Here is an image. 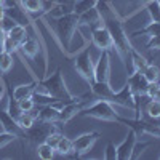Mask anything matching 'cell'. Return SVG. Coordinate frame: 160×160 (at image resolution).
<instances>
[{"instance_id": "15", "label": "cell", "mask_w": 160, "mask_h": 160, "mask_svg": "<svg viewBox=\"0 0 160 160\" xmlns=\"http://www.w3.org/2000/svg\"><path fill=\"white\" fill-rule=\"evenodd\" d=\"M98 24H102V18H101V13L96 8H91L85 13H82V15H78V28H83V26H87V28H95V26Z\"/></svg>"}, {"instance_id": "4", "label": "cell", "mask_w": 160, "mask_h": 160, "mask_svg": "<svg viewBox=\"0 0 160 160\" xmlns=\"http://www.w3.org/2000/svg\"><path fill=\"white\" fill-rule=\"evenodd\" d=\"M80 115L104 120V122H117V123H118V118H120L118 112L114 108V104L106 101V99H98L91 106H88V108H83L80 111Z\"/></svg>"}, {"instance_id": "24", "label": "cell", "mask_w": 160, "mask_h": 160, "mask_svg": "<svg viewBox=\"0 0 160 160\" xmlns=\"http://www.w3.org/2000/svg\"><path fill=\"white\" fill-rule=\"evenodd\" d=\"M141 72L144 74L146 78H148L149 83L158 82V78H160V69H158V66H155L154 62H148V64H146L144 68L141 69Z\"/></svg>"}, {"instance_id": "20", "label": "cell", "mask_w": 160, "mask_h": 160, "mask_svg": "<svg viewBox=\"0 0 160 160\" xmlns=\"http://www.w3.org/2000/svg\"><path fill=\"white\" fill-rule=\"evenodd\" d=\"M7 35L13 40V42H16L18 45H21V42L29 35V32H28V29H26L24 26H21V24H13L11 28L7 31Z\"/></svg>"}, {"instance_id": "22", "label": "cell", "mask_w": 160, "mask_h": 160, "mask_svg": "<svg viewBox=\"0 0 160 160\" xmlns=\"http://www.w3.org/2000/svg\"><path fill=\"white\" fill-rule=\"evenodd\" d=\"M157 34H160V22L149 21L142 29L135 31L133 34H130V38H131V37H138V35H149V37H152V35H157Z\"/></svg>"}, {"instance_id": "29", "label": "cell", "mask_w": 160, "mask_h": 160, "mask_svg": "<svg viewBox=\"0 0 160 160\" xmlns=\"http://www.w3.org/2000/svg\"><path fill=\"white\" fill-rule=\"evenodd\" d=\"M146 114H148V117L157 120L160 117V101L151 99L148 104H146Z\"/></svg>"}, {"instance_id": "7", "label": "cell", "mask_w": 160, "mask_h": 160, "mask_svg": "<svg viewBox=\"0 0 160 160\" xmlns=\"http://www.w3.org/2000/svg\"><path fill=\"white\" fill-rule=\"evenodd\" d=\"M93 80L96 82H111V51L102 50L95 62Z\"/></svg>"}, {"instance_id": "17", "label": "cell", "mask_w": 160, "mask_h": 160, "mask_svg": "<svg viewBox=\"0 0 160 160\" xmlns=\"http://www.w3.org/2000/svg\"><path fill=\"white\" fill-rule=\"evenodd\" d=\"M59 109L58 106L55 104H45V106H38L37 109V120H43V122H56L58 120V114H59Z\"/></svg>"}, {"instance_id": "25", "label": "cell", "mask_w": 160, "mask_h": 160, "mask_svg": "<svg viewBox=\"0 0 160 160\" xmlns=\"http://www.w3.org/2000/svg\"><path fill=\"white\" fill-rule=\"evenodd\" d=\"M55 151H56L59 155H69V154H72V152H74V144H72V139H71V138H66V136L62 135V136H61V139H59V142L56 144Z\"/></svg>"}, {"instance_id": "16", "label": "cell", "mask_w": 160, "mask_h": 160, "mask_svg": "<svg viewBox=\"0 0 160 160\" xmlns=\"http://www.w3.org/2000/svg\"><path fill=\"white\" fill-rule=\"evenodd\" d=\"M40 40L34 35H28L19 45V51L22 53L24 56H28V58H35L38 55V51H40Z\"/></svg>"}, {"instance_id": "32", "label": "cell", "mask_w": 160, "mask_h": 160, "mask_svg": "<svg viewBox=\"0 0 160 160\" xmlns=\"http://www.w3.org/2000/svg\"><path fill=\"white\" fill-rule=\"evenodd\" d=\"M16 139L18 138L15 135H11V133H8V131H2V133H0V149L5 148V146H8L13 141H16Z\"/></svg>"}, {"instance_id": "8", "label": "cell", "mask_w": 160, "mask_h": 160, "mask_svg": "<svg viewBox=\"0 0 160 160\" xmlns=\"http://www.w3.org/2000/svg\"><path fill=\"white\" fill-rule=\"evenodd\" d=\"M90 40H91V43L95 45L96 48H99L101 51L102 50L111 51L114 48L112 37H111L108 28L104 26V22L102 24H98V26H95V28L90 29Z\"/></svg>"}, {"instance_id": "9", "label": "cell", "mask_w": 160, "mask_h": 160, "mask_svg": "<svg viewBox=\"0 0 160 160\" xmlns=\"http://www.w3.org/2000/svg\"><path fill=\"white\" fill-rule=\"evenodd\" d=\"M99 138L98 131H88V133H82L80 136H77L75 139H72L74 144V155L75 157H83L85 154H88L91 151V148L95 146L96 139Z\"/></svg>"}, {"instance_id": "10", "label": "cell", "mask_w": 160, "mask_h": 160, "mask_svg": "<svg viewBox=\"0 0 160 160\" xmlns=\"http://www.w3.org/2000/svg\"><path fill=\"white\" fill-rule=\"evenodd\" d=\"M139 135L133 130L128 128V133L125 135V139L117 146V160H130L133 155V151H135V146L138 142Z\"/></svg>"}, {"instance_id": "37", "label": "cell", "mask_w": 160, "mask_h": 160, "mask_svg": "<svg viewBox=\"0 0 160 160\" xmlns=\"http://www.w3.org/2000/svg\"><path fill=\"white\" fill-rule=\"evenodd\" d=\"M21 0H5V7L7 5H19Z\"/></svg>"}, {"instance_id": "23", "label": "cell", "mask_w": 160, "mask_h": 160, "mask_svg": "<svg viewBox=\"0 0 160 160\" xmlns=\"http://www.w3.org/2000/svg\"><path fill=\"white\" fill-rule=\"evenodd\" d=\"M142 7H144L146 11H148L151 21L160 22V5H158V0H148V2L142 3Z\"/></svg>"}, {"instance_id": "36", "label": "cell", "mask_w": 160, "mask_h": 160, "mask_svg": "<svg viewBox=\"0 0 160 160\" xmlns=\"http://www.w3.org/2000/svg\"><path fill=\"white\" fill-rule=\"evenodd\" d=\"M7 16V11H5V7L3 5H0V22H2Z\"/></svg>"}, {"instance_id": "18", "label": "cell", "mask_w": 160, "mask_h": 160, "mask_svg": "<svg viewBox=\"0 0 160 160\" xmlns=\"http://www.w3.org/2000/svg\"><path fill=\"white\" fill-rule=\"evenodd\" d=\"M34 90H35V80L31 83H22L13 88V96H15L16 101L26 99V98H32L34 95Z\"/></svg>"}, {"instance_id": "19", "label": "cell", "mask_w": 160, "mask_h": 160, "mask_svg": "<svg viewBox=\"0 0 160 160\" xmlns=\"http://www.w3.org/2000/svg\"><path fill=\"white\" fill-rule=\"evenodd\" d=\"M13 66H15V58H13V53L0 48V75L8 74Z\"/></svg>"}, {"instance_id": "30", "label": "cell", "mask_w": 160, "mask_h": 160, "mask_svg": "<svg viewBox=\"0 0 160 160\" xmlns=\"http://www.w3.org/2000/svg\"><path fill=\"white\" fill-rule=\"evenodd\" d=\"M18 104H19V109H21V112H32V111L37 108L32 98L21 99V101H18Z\"/></svg>"}, {"instance_id": "26", "label": "cell", "mask_w": 160, "mask_h": 160, "mask_svg": "<svg viewBox=\"0 0 160 160\" xmlns=\"http://www.w3.org/2000/svg\"><path fill=\"white\" fill-rule=\"evenodd\" d=\"M99 0H75L74 2V13L77 15H82V13L91 10V8H96Z\"/></svg>"}, {"instance_id": "3", "label": "cell", "mask_w": 160, "mask_h": 160, "mask_svg": "<svg viewBox=\"0 0 160 160\" xmlns=\"http://www.w3.org/2000/svg\"><path fill=\"white\" fill-rule=\"evenodd\" d=\"M78 29V15L74 11L66 13L56 18V26H55V40L58 42L59 48L62 53H66L68 56H72L71 45L72 38Z\"/></svg>"}, {"instance_id": "13", "label": "cell", "mask_w": 160, "mask_h": 160, "mask_svg": "<svg viewBox=\"0 0 160 160\" xmlns=\"http://www.w3.org/2000/svg\"><path fill=\"white\" fill-rule=\"evenodd\" d=\"M0 125L3 131H8L11 135H15L18 139H24V130L18 125L16 118L11 117L7 111H0Z\"/></svg>"}, {"instance_id": "33", "label": "cell", "mask_w": 160, "mask_h": 160, "mask_svg": "<svg viewBox=\"0 0 160 160\" xmlns=\"http://www.w3.org/2000/svg\"><path fill=\"white\" fill-rule=\"evenodd\" d=\"M146 47H148V50H160V34L149 37L148 45H146Z\"/></svg>"}, {"instance_id": "40", "label": "cell", "mask_w": 160, "mask_h": 160, "mask_svg": "<svg viewBox=\"0 0 160 160\" xmlns=\"http://www.w3.org/2000/svg\"><path fill=\"white\" fill-rule=\"evenodd\" d=\"M158 5H160V0H158Z\"/></svg>"}, {"instance_id": "28", "label": "cell", "mask_w": 160, "mask_h": 160, "mask_svg": "<svg viewBox=\"0 0 160 160\" xmlns=\"http://www.w3.org/2000/svg\"><path fill=\"white\" fill-rule=\"evenodd\" d=\"M35 120H37L35 114H32V112H22V114L16 118V122H18V125H19L22 130H28L29 127H32V125L35 123Z\"/></svg>"}, {"instance_id": "31", "label": "cell", "mask_w": 160, "mask_h": 160, "mask_svg": "<svg viewBox=\"0 0 160 160\" xmlns=\"http://www.w3.org/2000/svg\"><path fill=\"white\" fill-rule=\"evenodd\" d=\"M104 158L106 160H117V146L114 142H108L104 151Z\"/></svg>"}, {"instance_id": "39", "label": "cell", "mask_w": 160, "mask_h": 160, "mask_svg": "<svg viewBox=\"0 0 160 160\" xmlns=\"http://www.w3.org/2000/svg\"><path fill=\"white\" fill-rule=\"evenodd\" d=\"M0 5H3V7H5V0H0Z\"/></svg>"}, {"instance_id": "6", "label": "cell", "mask_w": 160, "mask_h": 160, "mask_svg": "<svg viewBox=\"0 0 160 160\" xmlns=\"http://www.w3.org/2000/svg\"><path fill=\"white\" fill-rule=\"evenodd\" d=\"M58 130L56 122H43V120H35V123L29 127L28 130H24V138L32 144H40L45 142L47 138L51 135L53 131Z\"/></svg>"}, {"instance_id": "14", "label": "cell", "mask_w": 160, "mask_h": 160, "mask_svg": "<svg viewBox=\"0 0 160 160\" xmlns=\"http://www.w3.org/2000/svg\"><path fill=\"white\" fill-rule=\"evenodd\" d=\"M90 93H91V96H95L98 99L109 101L114 96L115 90L111 87V82H96V80H93L90 83Z\"/></svg>"}, {"instance_id": "5", "label": "cell", "mask_w": 160, "mask_h": 160, "mask_svg": "<svg viewBox=\"0 0 160 160\" xmlns=\"http://www.w3.org/2000/svg\"><path fill=\"white\" fill-rule=\"evenodd\" d=\"M88 42V40H87ZM85 42V45L82 47L78 53H74V66L77 74L82 77L87 83L93 82V69H95V62L91 58V51H90V45Z\"/></svg>"}, {"instance_id": "11", "label": "cell", "mask_w": 160, "mask_h": 160, "mask_svg": "<svg viewBox=\"0 0 160 160\" xmlns=\"http://www.w3.org/2000/svg\"><path fill=\"white\" fill-rule=\"evenodd\" d=\"M85 108V102L83 101H72V102H66L61 106V109H59V114H58V120H56V123H68L71 122V120L80 114V111H82Z\"/></svg>"}, {"instance_id": "21", "label": "cell", "mask_w": 160, "mask_h": 160, "mask_svg": "<svg viewBox=\"0 0 160 160\" xmlns=\"http://www.w3.org/2000/svg\"><path fill=\"white\" fill-rule=\"evenodd\" d=\"M29 15L38 13V15H43V8H45V0H21L19 3Z\"/></svg>"}, {"instance_id": "34", "label": "cell", "mask_w": 160, "mask_h": 160, "mask_svg": "<svg viewBox=\"0 0 160 160\" xmlns=\"http://www.w3.org/2000/svg\"><path fill=\"white\" fill-rule=\"evenodd\" d=\"M61 136H62V135L59 133V130H56V131H53L51 135H50V136L47 138V142H48V144L51 146V148H56V144L59 142Z\"/></svg>"}, {"instance_id": "2", "label": "cell", "mask_w": 160, "mask_h": 160, "mask_svg": "<svg viewBox=\"0 0 160 160\" xmlns=\"http://www.w3.org/2000/svg\"><path fill=\"white\" fill-rule=\"evenodd\" d=\"M37 93H43V95H50L55 99H58L59 102L66 104V102H72V101H78L82 98L74 96L69 91L68 85L64 82V77L61 69H55V72H51L50 75H45L43 78L35 80V90Z\"/></svg>"}, {"instance_id": "35", "label": "cell", "mask_w": 160, "mask_h": 160, "mask_svg": "<svg viewBox=\"0 0 160 160\" xmlns=\"http://www.w3.org/2000/svg\"><path fill=\"white\" fill-rule=\"evenodd\" d=\"M5 37H7V31L2 28V24H0V48L3 47V40H5Z\"/></svg>"}, {"instance_id": "27", "label": "cell", "mask_w": 160, "mask_h": 160, "mask_svg": "<svg viewBox=\"0 0 160 160\" xmlns=\"http://www.w3.org/2000/svg\"><path fill=\"white\" fill-rule=\"evenodd\" d=\"M55 152H56L55 148H51L47 141L37 144V155H38V158H42V160H51L53 157H55Z\"/></svg>"}, {"instance_id": "12", "label": "cell", "mask_w": 160, "mask_h": 160, "mask_svg": "<svg viewBox=\"0 0 160 160\" xmlns=\"http://www.w3.org/2000/svg\"><path fill=\"white\" fill-rule=\"evenodd\" d=\"M127 83L131 87L133 93H135L136 96H146V90L149 87V82L141 71H138V69L131 71L127 77Z\"/></svg>"}, {"instance_id": "1", "label": "cell", "mask_w": 160, "mask_h": 160, "mask_svg": "<svg viewBox=\"0 0 160 160\" xmlns=\"http://www.w3.org/2000/svg\"><path fill=\"white\" fill-rule=\"evenodd\" d=\"M96 7L101 13L104 26L108 28V31L112 37V45L117 51V55L120 56L127 71L130 69V72H131V50L135 47L130 42V35L125 32L123 18L118 16V13L109 3V0H99Z\"/></svg>"}, {"instance_id": "38", "label": "cell", "mask_w": 160, "mask_h": 160, "mask_svg": "<svg viewBox=\"0 0 160 160\" xmlns=\"http://www.w3.org/2000/svg\"><path fill=\"white\" fill-rule=\"evenodd\" d=\"M3 95H5V88H3V90H0V101H2V98H3Z\"/></svg>"}]
</instances>
